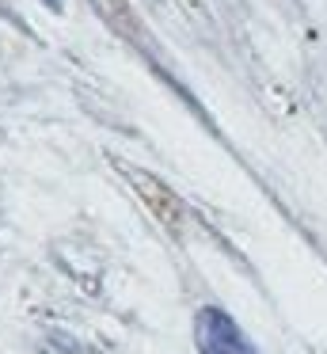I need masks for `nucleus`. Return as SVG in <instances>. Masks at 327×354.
Returning a JSON list of instances; mask_svg holds the SVG:
<instances>
[{
  "mask_svg": "<svg viewBox=\"0 0 327 354\" xmlns=\"http://www.w3.org/2000/svg\"><path fill=\"white\" fill-rule=\"evenodd\" d=\"M194 339H198V354H259L247 343V335L240 331V324L213 305L198 308Z\"/></svg>",
  "mask_w": 327,
  "mask_h": 354,
  "instance_id": "nucleus-1",
  "label": "nucleus"
}]
</instances>
